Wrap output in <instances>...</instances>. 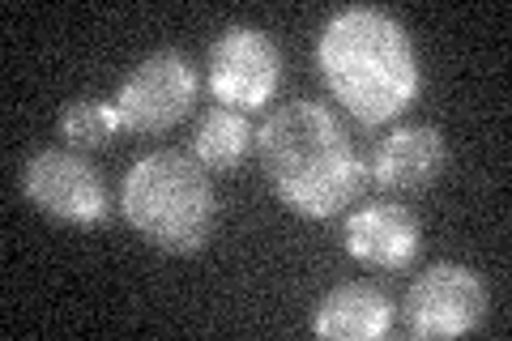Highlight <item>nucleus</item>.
<instances>
[{
  "label": "nucleus",
  "mask_w": 512,
  "mask_h": 341,
  "mask_svg": "<svg viewBox=\"0 0 512 341\" xmlns=\"http://www.w3.org/2000/svg\"><path fill=\"white\" fill-rule=\"evenodd\" d=\"M256 158L274 197L299 218H338L367 188V162L346 124L316 99H291L269 111L256 128Z\"/></svg>",
  "instance_id": "nucleus-1"
},
{
  "label": "nucleus",
  "mask_w": 512,
  "mask_h": 341,
  "mask_svg": "<svg viewBox=\"0 0 512 341\" xmlns=\"http://www.w3.org/2000/svg\"><path fill=\"white\" fill-rule=\"evenodd\" d=\"M316 69L329 94L363 128L406 116L423 90L410 30L380 5H346L316 35Z\"/></svg>",
  "instance_id": "nucleus-2"
},
{
  "label": "nucleus",
  "mask_w": 512,
  "mask_h": 341,
  "mask_svg": "<svg viewBox=\"0 0 512 341\" xmlns=\"http://www.w3.org/2000/svg\"><path fill=\"white\" fill-rule=\"evenodd\" d=\"M120 214L150 248L192 256L218 231L214 180L184 150L141 154L120 184Z\"/></svg>",
  "instance_id": "nucleus-3"
},
{
  "label": "nucleus",
  "mask_w": 512,
  "mask_h": 341,
  "mask_svg": "<svg viewBox=\"0 0 512 341\" xmlns=\"http://www.w3.org/2000/svg\"><path fill=\"white\" fill-rule=\"evenodd\" d=\"M111 103L120 111L124 133H167L197 107V64L180 47H158L120 81Z\"/></svg>",
  "instance_id": "nucleus-4"
},
{
  "label": "nucleus",
  "mask_w": 512,
  "mask_h": 341,
  "mask_svg": "<svg viewBox=\"0 0 512 341\" xmlns=\"http://www.w3.org/2000/svg\"><path fill=\"white\" fill-rule=\"evenodd\" d=\"M487 282L478 278L470 265L457 261H436L423 273H414V282L402 299V324L410 337H466L474 329H483L487 320Z\"/></svg>",
  "instance_id": "nucleus-5"
},
{
  "label": "nucleus",
  "mask_w": 512,
  "mask_h": 341,
  "mask_svg": "<svg viewBox=\"0 0 512 341\" xmlns=\"http://www.w3.org/2000/svg\"><path fill=\"white\" fill-rule=\"evenodd\" d=\"M205 81L210 94L222 107L235 111H261L282 86V52L269 39V30L231 22L210 43V60H205Z\"/></svg>",
  "instance_id": "nucleus-6"
},
{
  "label": "nucleus",
  "mask_w": 512,
  "mask_h": 341,
  "mask_svg": "<svg viewBox=\"0 0 512 341\" xmlns=\"http://www.w3.org/2000/svg\"><path fill=\"white\" fill-rule=\"evenodd\" d=\"M22 192L39 214L69 226H99L111 214V192L82 150H39L22 167Z\"/></svg>",
  "instance_id": "nucleus-7"
},
{
  "label": "nucleus",
  "mask_w": 512,
  "mask_h": 341,
  "mask_svg": "<svg viewBox=\"0 0 512 341\" xmlns=\"http://www.w3.org/2000/svg\"><path fill=\"white\" fill-rule=\"evenodd\" d=\"M448 167V141L436 124H402L389 137L376 141L372 162H367V184L393 197H414L427 192Z\"/></svg>",
  "instance_id": "nucleus-8"
},
{
  "label": "nucleus",
  "mask_w": 512,
  "mask_h": 341,
  "mask_svg": "<svg viewBox=\"0 0 512 341\" xmlns=\"http://www.w3.org/2000/svg\"><path fill=\"white\" fill-rule=\"evenodd\" d=\"M342 243L367 269H406L423 248V222L397 201H363L346 209Z\"/></svg>",
  "instance_id": "nucleus-9"
},
{
  "label": "nucleus",
  "mask_w": 512,
  "mask_h": 341,
  "mask_svg": "<svg viewBox=\"0 0 512 341\" xmlns=\"http://www.w3.org/2000/svg\"><path fill=\"white\" fill-rule=\"evenodd\" d=\"M389 329L393 303L372 282H338L312 312V333L325 341H380Z\"/></svg>",
  "instance_id": "nucleus-10"
},
{
  "label": "nucleus",
  "mask_w": 512,
  "mask_h": 341,
  "mask_svg": "<svg viewBox=\"0 0 512 341\" xmlns=\"http://www.w3.org/2000/svg\"><path fill=\"white\" fill-rule=\"evenodd\" d=\"M252 150H256V128L248 120V111H235V107L214 103L197 120V133H192V158H197L210 175L239 171L248 162Z\"/></svg>",
  "instance_id": "nucleus-11"
},
{
  "label": "nucleus",
  "mask_w": 512,
  "mask_h": 341,
  "mask_svg": "<svg viewBox=\"0 0 512 341\" xmlns=\"http://www.w3.org/2000/svg\"><path fill=\"white\" fill-rule=\"evenodd\" d=\"M60 137L69 141V150H103V145L120 133V111L107 99H73L60 111Z\"/></svg>",
  "instance_id": "nucleus-12"
}]
</instances>
